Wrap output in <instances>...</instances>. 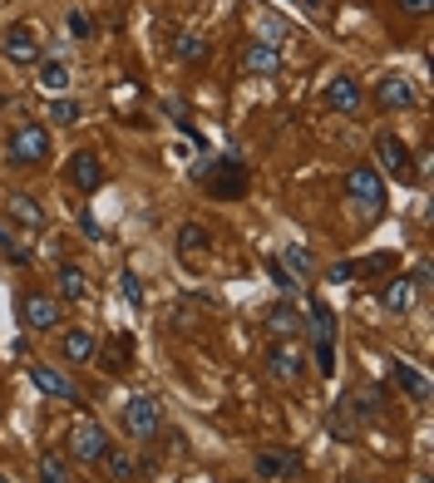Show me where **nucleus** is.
Returning <instances> with one entry per match:
<instances>
[{
	"label": "nucleus",
	"instance_id": "nucleus-1",
	"mask_svg": "<svg viewBox=\"0 0 434 483\" xmlns=\"http://www.w3.org/2000/svg\"><path fill=\"white\" fill-rule=\"evenodd\" d=\"M45 159H50V128L35 124V118L10 128V139H5V163L10 168H40Z\"/></svg>",
	"mask_w": 434,
	"mask_h": 483
},
{
	"label": "nucleus",
	"instance_id": "nucleus-2",
	"mask_svg": "<svg viewBox=\"0 0 434 483\" xmlns=\"http://www.w3.org/2000/svg\"><path fill=\"white\" fill-rule=\"evenodd\" d=\"M198 178L208 192H217V198H243L247 192V168H243V159H217V163H208V168H198Z\"/></svg>",
	"mask_w": 434,
	"mask_h": 483
},
{
	"label": "nucleus",
	"instance_id": "nucleus-3",
	"mask_svg": "<svg viewBox=\"0 0 434 483\" xmlns=\"http://www.w3.org/2000/svg\"><path fill=\"white\" fill-rule=\"evenodd\" d=\"M341 188H346V198L360 202V208H366L370 217L385 208V183H380V168H376V163H356L351 173H346Z\"/></svg>",
	"mask_w": 434,
	"mask_h": 483
},
{
	"label": "nucleus",
	"instance_id": "nucleus-4",
	"mask_svg": "<svg viewBox=\"0 0 434 483\" xmlns=\"http://www.w3.org/2000/svg\"><path fill=\"white\" fill-rule=\"evenodd\" d=\"M0 55L10 59V65H40L45 50H40V35H35L30 20H16V26H5V35H0Z\"/></svg>",
	"mask_w": 434,
	"mask_h": 483
},
{
	"label": "nucleus",
	"instance_id": "nucleus-5",
	"mask_svg": "<svg viewBox=\"0 0 434 483\" xmlns=\"http://www.w3.org/2000/svg\"><path fill=\"white\" fill-rule=\"evenodd\" d=\"M108 449V429L99 425V419H89L84 415L75 429H69V458H75V464H99V454Z\"/></svg>",
	"mask_w": 434,
	"mask_h": 483
},
{
	"label": "nucleus",
	"instance_id": "nucleus-6",
	"mask_svg": "<svg viewBox=\"0 0 434 483\" xmlns=\"http://www.w3.org/2000/svg\"><path fill=\"white\" fill-rule=\"evenodd\" d=\"M376 163L390 178H400V183H415V153H409V143L400 134H380L376 139Z\"/></svg>",
	"mask_w": 434,
	"mask_h": 483
},
{
	"label": "nucleus",
	"instance_id": "nucleus-7",
	"mask_svg": "<svg viewBox=\"0 0 434 483\" xmlns=\"http://www.w3.org/2000/svg\"><path fill=\"white\" fill-rule=\"evenodd\" d=\"M30 380H35V390H40V395H50V400H65V405H84V390H79V385L69 380L65 370L45 365V360H30Z\"/></svg>",
	"mask_w": 434,
	"mask_h": 483
},
{
	"label": "nucleus",
	"instance_id": "nucleus-8",
	"mask_svg": "<svg viewBox=\"0 0 434 483\" xmlns=\"http://www.w3.org/2000/svg\"><path fill=\"white\" fill-rule=\"evenodd\" d=\"M124 429L134 434V439H153V434L163 429V409L153 395H134V400L124 405Z\"/></svg>",
	"mask_w": 434,
	"mask_h": 483
},
{
	"label": "nucleus",
	"instance_id": "nucleus-9",
	"mask_svg": "<svg viewBox=\"0 0 434 483\" xmlns=\"http://www.w3.org/2000/svg\"><path fill=\"white\" fill-rule=\"evenodd\" d=\"M267 375L282 380V385H296L301 375H306V360H301L296 341H272V350H267Z\"/></svg>",
	"mask_w": 434,
	"mask_h": 483
},
{
	"label": "nucleus",
	"instance_id": "nucleus-10",
	"mask_svg": "<svg viewBox=\"0 0 434 483\" xmlns=\"http://www.w3.org/2000/svg\"><path fill=\"white\" fill-rule=\"evenodd\" d=\"M94 365L104 375H129L134 370V335H108V341L94 350Z\"/></svg>",
	"mask_w": 434,
	"mask_h": 483
},
{
	"label": "nucleus",
	"instance_id": "nucleus-11",
	"mask_svg": "<svg viewBox=\"0 0 434 483\" xmlns=\"http://www.w3.org/2000/svg\"><path fill=\"white\" fill-rule=\"evenodd\" d=\"M20 321H26L30 331H55V325L65 321V316H59V301H55V296L26 292V296H20Z\"/></svg>",
	"mask_w": 434,
	"mask_h": 483
},
{
	"label": "nucleus",
	"instance_id": "nucleus-12",
	"mask_svg": "<svg viewBox=\"0 0 434 483\" xmlns=\"http://www.w3.org/2000/svg\"><path fill=\"white\" fill-rule=\"evenodd\" d=\"M65 178H69V188H75V192H94V188L104 183V163H99V153H89V149L69 153Z\"/></svg>",
	"mask_w": 434,
	"mask_h": 483
},
{
	"label": "nucleus",
	"instance_id": "nucleus-13",
	"mask_svg": "<svg viewBox=\"0 0 434 483\" xmlns=\"http://www.w3.org/2000/svg\"><path fill=\"white\" fill-rule=\"evenodd\" d=\"M360 104H366V89H360L356 75H336L326 84V108H336V114H360Z\"/></svg>",
	"mask_w": 434,
	"mask_h": 483
},
{
	"label": "nucleus",
	"instance_id": "nucleus-14",
	"mask_svg": "<svg viewBox=\"0 0 434 483\" xmlns=\"http://www.w3.org/2000/svg\"><path fill=\"white\" fill-rule=\"evenodd\" d=\"M376 104L385 108V114H395V108H415V84H409L405 75H385L376 84Z\"/></svg>",
	"mask_w": 434,
	"mask_h": 483
},
{
	"label": "nucleus",
	"instance_id": "nucleus-15",
	"mask_svg": "<svg viewBox=\"0 0 434 483\" xmlns=\"http://www.w3.org/2000/svg\"><path fill=\"white\" fill-rule=\"evenodd\" d=\"M243 69L247 75H276L282 69V45H272V40L243 45Z\"/></svg>",
	"mask_w": 434,
	"mask_h": 483
},
{
	"label": "nucleus",
	"instance_id": "nucleus-16",
	"mask_svg": "<svg viewBox=\"0 0 434 483\" xmlns=\"http://www.w3.org/2000/svg\"><path fill=\"white\" fill-rule=\"evenodd\" d=\"M89 296V276H84L79 262H65L55 276V301H69V306H79V301Z\"/></svg>",
	"mask_w": 434,
	"mask_h": 483
},
{
	"label": "nucleus",
	"instance_id": "nucleus-17",
	"mask_svg": "<svg viewBox=\"0 0 434 483\" xmlns=\"http://www.w3.org/2000/svg\"><path fill=\"white\" fill-rule=\"evenodd\" d=\"M94 350H99V341H94L84 325H75V331H65V341H59V355L69 360V365H94Z\"/></svg>",
	"mask_w": 434,
	"mask_h": 483
},
{
	"label": "nucleus",
	"instance_id": "nucleus-18",
	"mask_svg": "<svg viewBox=\"0 0 434 483\" xmlns=\"http://www.w3.org/2000/svg\"><path fill=\"white\" fill-rule=\"evenodd\" d=\"M5 217H16V222L30 227V232H45V208L30 198V192H10V198H5Z\"/></svg>",
	"mask_w": 434,
	"mask_h": 483
},
{
	"label": "nucleus",
	"instance_id": "nucleus-19",
	"mask_svg": "<svg viewBox=\"0 0 434 483\" xmlns=\"http://www.w3.org/2000/svg\"><path fill=\"white\" fill-rule=\"evenodd\" d=\"M301 474V454L282 449V454H257V478H296Z\"/></svg>",
	"mask_w": 434,
	"mask_h": 483
},
{
	"label": "nucleus",
	"instance_id": "nucleus-20",
	"mask_svg": "<svg viewBox=\"0 0 434 483\" xmlns=\"http://www.w3.org/2000/svg\"><path fill=\"white\" fill-rule=\"evenodd\" d=\"M390 380H395V390L409 395L415 405H425V400H429V380L419 375L415 365H405V360H395V365H390Z\"/></svg>",
	"mask_w": 434,
	"mask_h": 483
},
{
	"label": "nucleus",
	"instance_id": "nucleus-21",
	"mask_svg": "<svg viewBox=\"0 0 434 483\" xmlns=\"http://www.w3.org/2000/svg\"><path fill=\"white\" fill-rule=\"evenodd\" d=\"M267 331L276 335V341H292V335L301 331V311L292 306V301H276V306L267 311Z\"/></svg>",
	"mask_w": 434,
	"mask_h": 483
},
{
	"label": "nucleus",
	"instance_id": "nucleus-22",
	"mask_svg": "<svg viewBox=\"0 0 434 483\" xmlns=\"http://www.w3.org/2000/svg\"><path fill=\"white\" fill-rule=\"evenodd\" d=\"M282 267L296 276V282H311V272H316V257H311L306 242H286L282 247Z\"/></svg>",
	"mask_w": 434,
	"mask_h": 483
},
{
	"label": "nucleus",
	"instance_id": "nucleus-23",
	"mask_svg": "<svg viewBox=\"0 0 434 483\" xmlns=\"http://www.w3.org/2000/svg\"><path fill=\"white\" fill-rule=\"evenodd\" d=\"M380 301H385V311L405 316V311L415 306V282H409V276H390V282H385V292H380Z\"/></svg>",
	"mask_w": 434,
	"mask_h": 483
},
{
	"label": "nucleus",
	"instance_id": "nucleus-24",
	"mask_svg": "<svg viewBox=\"0 0 434 483\" xmlns=\"http://www.w3.org/2000/svg\"><path fill=\"white\" fill-rule=\"evenodd\" d=\"M99 464H104V478H108V483H129V478L139 474V468H134V458H129L124 449H119V444H108V449L99 454Z\"/></svg>",
	"mask_w": 434,
	"mask_h": 483
},
{
	"label": "nucleus",
	"instance_id": "nucleus-25",
	"mask_svg": "<svg viewBox=\"0 0 434 483\" xmlns=\"http://www.w3.org/2000/svg\"><path fill=\"white\" fill-rule=\"evenodd\" d=\"M301 325H311V341H336V311L321 306V296L311 301V311H306V321H301Z\"/></svg>",
	"mask_w": 434,
	"mask_h": 483
},
{
	"label": "nucleus",
	"instance_id": "nucleus-26",
	"mask_svg": "<svg viewBox=\"0 0 434 483\" xmlns=\"http://www.w3.org/2000/svg\"><path fill=\"white\" fill-rule=\"evenodd\" d=\"M198 252H208V227L183 222V227H178V257H183V262H198Z\"/></svg>",
	"mask_w": 434,
	"mask_h": 483
},
{
	"label": "nucleus",
	"instance_id": "nucleus-27",
	"mask_svg": "<svg viewBox=\"0 0 434 483\" xmlns=\"http://www.w3.org/2000/svg\"><path fill=\"white\" fill-rule=\"evenodd\" d=\"M173 55H178V59H183V65H192V69H198V65H208L212 45H208V40H202V35H178Z\"/></svg>",
	"mask_w": 434,
	"mask_h": 483
},
{
	"label": "nucleus",
	"instance_id": "nucleus-28",
	"mask_svg": "<svg viewBox=\"0 0 434 483\" xmlns=\"http://www.w3.org/2000/svg\"><path fill=\"white\" fill-rule=\"evenodd\" d=\"M84 118V104L79 99H55L50 108H45V124H59V128H75Z\"/></svg>",
	"mask_w": 434,
	"mask_h": 483
},
{
	"label": "nucleus",
	"instance_id": "nucleus-29",
	"mask_svg": "<svg viewBox=\"0 0 434 483\" xmlns=\"http://www.w3.org/2000/svg\"><path fill=\"white\" fill-rule=\"evenodd\" d=\"M40 84L50 94H65L69 89V65L65 59H40Z\"/></svg>",
	"mask_w": 434,
	"mask_h": 483
},
{
	"label": "nucleus",
	"instance_id": "nucleus-30",
	"mask_svg": "<svg viewBox=\"0 0 434 483\" xmlns=\"http://www.w3.org/2000/svg\"><path fill=\"white\" fill-rule=\"evenodd\" d=\"M0 257H5V262H16V267H30V252L26 247H20V242H16V232H10V227L5 222H0Z\"/></svg>",
	"mask_w": 434,
	"mask_h": 483
},
{
	"label": "nucleus",
	"instance_id": "nucleus-31",
	"mask_svg": "<svg viewBox=\"0 0 434 483\" xmlns=\"http://www.w3.org/2000/svg\"><path fill=\"white\" fill-rule=\"evenodd\" d=\"M311 365L321 370V380H331L336 375V341H316V345H311Z\"/></svg>",
	"mask_w": 434,
	"mask_h": 483
},
{
	"label": "nucleus",
	"instance_id": "nucleus-32",
	"mask_svg": "<svg viewBox=\"0 0 434 483\" xmlns=\"http://www.w3.org/2000/svg\"><path fill=\"white\" fill-rule=\"evenodd\" d=\"M326 429H331V434H336V439H341V444H356V434H360V429L351 425V419H346V409H341V405H336L331 415H326Z\"/></svg>",
	"mask_w": 434,
	"mask_h": 483
},
{
	"label": "nucleus",
	"instance_id": "nucleus-33",
	"mask_svg": "<svg viewBox=\"0 0 434 483\" xmlns=\"http://www.w3.org/2000/svg\"><path fill=\"white\" fill-rule=\"evenodd\" d=\"M40 483H69V464L59 454H40Z\"/></svg>",
	"mask_w": 434,
	"mask_h": 483
},
{
	"label": "nucleus",
	"instance_id": "nucleus-34",
	"mask_svg": "<svg viewBox=\"0 0 434 483\" xmlns=\"http://www.w3.org/2000/svg\"><path fill=\"white\" fill-rule=\"evenodd\" d=\"M356 276H380V272H390L395 267V257L390 252H376V257H366V262H351Z\"/></svg>",
	"mask_w": 434,
	"mask_h": 483
},
{
	"label": "nucleus",
	"instance_id": "nucleus-35",
	"mask_svg": "<svg viewBox=\"0 0 434 483\" xmlns=\"http://www.w3.org/2000/svg\"><path fill=\"white\" fill-rule=\"evenodd\" d=\"M267 272H272V282H276V292H282V296H292L296 286H301L296 276H292V272L282 267V257H272V262H267Z\"/></svg>",
	"mask_w": 434,
	"mask_h": 483
},
{
	"label": "nucleus",
	"instance_id": "nucleus-36",
	"mask_svg": "<svg viewBox=\"0 0 434 483\" xmlns=\"http://www.w3.org/2000/svg\"><path fill=\"white\" fill-rule=\"evenodd\" d=\"M69 35H75V40H89V35H94V20L84 15V10H69Z\"/></svg>",
	"mask_w": 434,
	"mask_h": 483
},
{
	"label": "nucleus",
	"instance_id": "nucleus-37",
	"mask_svg": "<svg viewBox=\"0 0 434 483\" xmlns=\"http://www.w3.org/2000/svg\"><path fill=\"white\" fill-rule=\"evenodd\" d=\"M119 286H124V296H129V306H143V292H139V276L134 272H124V276H119Z\"/></svg>",
	"mask_w": 434,
	"mask_h": 483
},
{
	"label": "nucleus",
	"instance_id": "nucleus-38",
	"mask_svg": "<svg viewBox=\"0 0 434 483\" xmlns=\"http://www.w3.org/2000/svg\"><path fill=\"white\" fill-rule=\"evenodd\" d=\"M351 276H356V267H351V262H336V267H331V272H326V282L346 286V282H351Z\"/></svg>",
	"mask_w": 434,
	"mask_h": 483
},
{
	"label": "nucleus",
	"instance_id": "nucleus-39",
	"mask_svg": "<svg viewBox=\"0 0 434 483\" xmlns=\"http://www.w3.org/2000/svg\"><path fill=\"white\" fill-rule=\"evenodd\" d=\"M75 217H79L84 237H94V242H99V237H104V232H99V222H94V217H89V208H75Z\"/></svg>",
	"mask_w": 434,
	"mask_h": 483
},
{
	"label": "nucleus",
	"instance_id": "nucleus-40",
	"mask_svg": "<svg viewBox=\"0 0 434 483\" xmlns=\"http://www.w3.org/2000/svg\"><path fill=\"white\" fill-rule=\"evenodd\" d=\"M395 5H400L405 15H429V10H434V0H395Z\"/></svg>",
	"mask_w": 434,
	"mask_h": 483
},
{
	"label": "nucleus",
	"instance_id": "nucleus-41",
	"mask_svg": "<svg viewBox=\"0 0 434 483\" xmlns=\"http://www.w3.org/2000/svg\"><path fill=\"white\" fill-rule=\"evenodd\" d=\"M341 483H370V478H360V474H346Z\"/></svg>",
	"mask_w": 434,
	"mask_h": 483
},
{
	"label": "nucleus",
	"instance_id": "nucleus-42",
	"mask_svg": "<svg viewBox=\"0 0 434 483\" xmlns=\"http://www.w3.org/2000/svg\"><path fill=\"white\" fill-rule=\"evenodd\" d=\"M301 5H306V10H321V0H301Z\"/></svg>",
	"mask_w": 434,
	"mask_h": 483
},
{
	"label": "nucleus",
	"instance_id": "nucleus-43",
	"mask_svg": "<svg viewBox=\"0 0 434 483\" xmlns=\"http://www.w3.org/2000/svg\"><path fill=\"white\" fill-rule=\"evenodd\" d=\"M409 483H429V474H415V478H409Z\"/></svg>",
	"mask_w": 434,
	"mask_h": 483
},
{
	"label": "nucleus",
	"instance_id": "nucleus-44",
	"mask_svg": "<svg viewBox=\"0 0 434 483\" xmlns=\"http://www.w3.org/2000/svg\"><path fill=\"white\" fill-rule=\"evenodd\" d=\"M0 483H5V478H0Z\"/></svg>",
	"mask_w": 434,
	"mask_h": 483
},
{
	"label": "nucleus",
	"instance_id": "nucleus-45",
	"mask_svg": "<svg viewBox=\"0 0 434 483\" xmlns=\"http://www.w3.org/2000/svg\"><path fill=\"white\" fill-rule=\"evenodd\" d=\"M208 483H212V478H208Z\"/></svg>",
	"mask_w": 434,
	"mask_h": 483
}]
</instances>
